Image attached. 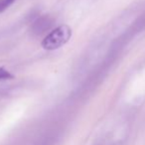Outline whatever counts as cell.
<instances>
[{
  "mask_svg": "<svg viewBox=\"0 0 145 145\" xmlns=\"http://www.w3.org/2000/svg\"><path fill=\"white\" fill-rule=\"evenodd\" d=\"M16 0H0V13H2L8 8L10 5H12Z\"/></svg>",
  "mask_w": 145,
  "mask_h": 145,
  "instance_id": "cell-3",
  "label": "cell"
},
{
  "mask_svg": "<svg viewBox=\"0 0 145 145\" xmlns=\"http://www.w3.org/2000/svg\"><path fill=\"white\" fill-rule=\"evenodd\" d=\"M72 29L67 25H63L51 33H49L42 42V46L46 50H56L60 47L64 46L71 39Z\"/></svg>",
  "mask_w": 145,
  "mask_h": 145,
  "instance_id": "cell-1",
  "label": "cell"
},
{
  "mask_svg": "<svg viewBox=\"0 0 145 145\" xmlns=\"http://www.w3.org/2000/svg\"><path fill=\"white\" fill-rule=\"evenodd\" d=\"M53 25H54V19L48 15H43L32 23L30 30L34 36H41L50 31Z\"/></svg>",
  "mask_w": 145,
  "mask_h": 145,
  "instance_id": "cell-2",
  "label": "cell"
},
{
  "mask_svg": "<svg viewBox=\"0 0 145 145\" xmlns=\"http://www.w3.org/2000/svg\"><path fill=\"white\" fill-rule=\"evenodd\" d=\"M13 76L11 75L8 71H6L4 68H0V81H4V80L12 79Z\"/></svg>",
  "mask_w": 145,
  "mask_h": 145,
  "instance_id": "cell-4",
  "label": "cell"
}]
</instances>
